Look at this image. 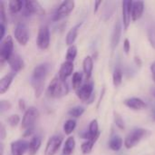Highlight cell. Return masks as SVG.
Here are the masks:
<instances>
[{
    "label": "cell",
    "instance_id": "obj_19",
    "mask_svg": "<svg viewBox=\"0 0 155 155\" xmlns=\"http://www.w3.org/2000/svg\"><path fill=\"white\" fill-rule=\"evenodd\" d=\"M81 25H82V23H78L77 25H75L69 30V32L66 35V38H65V43L67 45H69V46L73 45V44L74 43L76 37H77L78 30L80 29Z\"/></svg>",
    "mask_w": 155,
    "mask_h": 155
},
{
    "label": "cell",
    "instance_id": "obj_38",
    "mask_svg": "<svg viewBox=\"0 0 155 155\" xmlns=\"http://www.w3.org/2000/svg\"><path fill=\"white\" fill-rule=\"evenodd\" d=\"M5 135H6V132H5V126L3 124H0V137H1V140H4L5 138Z\"/></svg>",
    "mask_w": 155,
    "mask_h": 155
},
{
    "label": "cell",
    "instance_id": "obj_23",
    "mask_svg": "<svg viewBox=\"0 0 155 155\" xmlns=\"http://www.w3.org/2000/svg\"><path fill=\"white\" fill-rule=\"evenodd\" d=\"M75 148V140L74 137L70 136L67 138V140L64 143V148H63V153L64 155H71Z\"/></svg>",
    "mask_w": 155,
    "mask_h": 155
},
{
    "label": "cell",
    "instance_id": "obj_4",
    "mask_svg": "<svg viewBox=\"0 0 155 155\" xmlns=\"http://www.w3.org/2000/svg\"><path fill=\"white\" fill-rule=\"evenodd\" d=\"M14 42L10 35H7L3 41H1L0 45V62L3 64L5 62H8L12 54H14Z\"/></svg>",
    "mask_w": 155,
    "mask_h": 155
},
{
    "label": "cell",
    "instance_id": "obj_40",
    "mask_svg": "<svg viewBox=\"0 0 155 155\" xmlns=\"http://www.w3.org/2000/svg\"><path fill=\"white\" fill-rule=\"evenodd\" d=\"M18 105H19L20 110H22V111H25V101L23 99H19Z\"/></svg>",
    "mask_w": 155,
    "mask_h": 155
},
{
    "label": "cell",
    "instance_id": "obj_7",
    "mask_svg": "<svg viewBox=\"0 0 155 155\" xmlns=\"http://www.w3.org/2000/svg\"><path fill=\"white\" fill-rule=\"evenodd\" d=\"M74 8V2L72 0H66L61 3V5L58 6L55 14L54 15V20L58 21L65 16H67Z\"/></svg>",
    "mask_w": 155,
    "mask_h": 155
},
{
    "label": "cell",
    "instance_id": "obj_22",
    "mask_svg": "<svg viewBox=\"0 0 155 155\" xmlns=\"http://www.w3.org/2000/svg\"><path fill=\"white\" fill-rule=\"evenodd\" d=\"M41 143H42V140L41 137L36 135L34 136L31 141L29 142V148H28V152L30 155H35L36 153L38 152V150L41 147Z\"/></svg>",
    "mask_w": 155,
    "mask_h": 155
},
{
    "label": "cell",
    "instance_id": "obj_29",
    "mask_svg": "<svg viewBox=\"0 0 155 155\" xmlns=\"http://www.w3.org/2000/svg\"><path fill=\"white\" fill-rule=\"evenodd\" d=\"M82 80H83V74L80 72H75L73 75V79H72V84H73V87L74 89L76 91L81 87V84H82Z\"/></svg>",
    "mask_w": 155,
    "mask_h": 155
},
{
    "label": "cell",
    "instance_id": "obj_44",
    "mask_svg": "<svg viewBox=\"0 0 155 155\" xmlns=\"http://www.w3.org/2000/svg\"><path fill=\"white\" fill-rule=\"evenodd\" d=\"M153 118H154V120H155V113H154V114H153Z\"/></svg>",
    "mask_w": 155,
    "mask_h": 155
},
{
    "label": "cell",
    "instance_id": "obj_21",
    "mask_svg": "<svg viewBox=\"0 0 155 155\" xmlns=\"http://www.w3.org/2000/svg\"><path fill=\"white\" fill-rule=\"evenodd\" d=\"M14 74H8L5 76H3L0 79V94H5L10 87L13 79H14Z\"/></svg>",
    "mask_w": 155,
    "mask_h": 155
},
{
    "label": "cell",
    "instance_id": "obj_17",
    "mask_svg": "<svg viewBox=\"0 0 155 155\" xmlns=\"http://www.w3.org/2000/svg\"><path fill=\"white\" fill-rule=\"evenodd\" d=\"M144 10V3L143 1H134L133 2V6H132V20L133 21H137L139 20Z\"/></svg>",
    "mask_w": 155,
    "mask_h": 155
},
{
    "label": "cell",
    "instance_id": "obj_24",
    "mask_svg": "<svg viewBox=\"0 0 155 155\" xmlns=\"http://www.w3.org/2000/svg\"><path fill=\"white\" fill-rule=\"evenodd\" d=\"M25 6V1L21 0H12L8 3V9L11 14H16L22 10Z\"/></svg>",
    "mask_w": 155,
    "mask_h": 155
},
{
    "label": "cell",
    "instance_id": "obj_39",
    "mask_svg": "<svg viewBox=\"0 0 155 155\" xmlns=\"http://www.w3.org/2000/svg\"><path fill=\"white\" fill-rule=\"evenodd\" d=\"M0 41H3L4 40V36H5V25L4 24H1L0 25Z\"/></svg>",
    "mask_w": 155,
    "mask_h": 155
},
{
    "label": "cell",
    "instance_id": "obj_12",
    "mask_svg": "<svg viewBox=\"0 0 155 155\" xmlns=\"http://www.w3.org/2000/svg\"><path fill=\"white\" fill-rule=\"evenodd\" d=\"M29 148V143L25 140H17L11 143V155H24Z\"/></svg>",
    "mask_w": 155,
    "mask_h": 155
},
{
    "label": "cell",
    "instance_id": "obj_25",
    "mask_svg": "<svg viewBox=\"0 0 155 155\" xmlns=\"http://www.w3.org/2000/svg\"><path fill=\"white\" fill-rule=\"evenodd\" d=\"M123 143H124L123 142V139H122L120 136L115 135V136H114V137L110 140V142H109V147H110L113 151L117 152V151H119V150L122 148Z\"/></svg>",
    "mask_w": 155,
    "mask_h": 155
},
{
    "label": "cell",
    "instance_id": "obj_34",
    "mask_svg": "<svg viewBox=\"0 0 155 155\" xmlns=\"http://www.w3.org/2000/svg\"><path fill=\"white\" fill-rule=\"evenodd\" d=\"M148 40L152 47L155 49V27H152L148 30Z\"/></svg>",
    "mask_w": 155,
    "mask_h": 155
},
{
    "label": "cell",
    "instance_id": "obj_16",
    "mask_svg": "<svg viewBox=\"0 0 155 155\" xmlns=\"http://www.w3.org/2000/svg\"><path fill=\"white\" fill-rule=\"evenodd\" d=\"M73 71H74V62L65 61L61 64L58 76L63 80H66L73 74Z\"/></svg>",
    "mask_w": 155,
    "mask_h": 155
},
{
    "label": "cell",
    "instance_id": "obj_30",
    "mask_svg": "<svg viewBox=\"0 0 155 155\" xmlns=\"http://www.w3.org/2000/svg\"><path fill=\"white\" fill-rule=\"evenodd\" d=\"M77 55V47L75 45H71L68 47L67 49V53H66V55H65V59L66 61L68 62H74V60L75 59Z\"/></svg>",
    "mask_w": 155,
    "mask_h": 155
},
{
    "label": "cell",
    "instance_id": "obj_2",
    "mask_svg": "<svg viewBox=\"0 0 155 155\" xmlns=\"http://www.w3.org/2000/svg\"><path fill=\"white\" fill-rule=\"evenodd\" d=\"M68 93L69 87L66 80L61 79L58 75L52 80L46 90L47 96L51 98H61L64 95H67Z\"/></svg>",
    "mask_w": 155,
    "mask_h": 155
},
{
    "label": "cell",
    "instance_id": "obj_8",
    "mask_svg": "<svg viewBox=\"0 0 155 155\" xmlns=\"http://www.w3.org/2000/svg\"><path fill=\"white\" fill-rule=\"evenodd\" d=\"M15 37L21 45H25L29 40V33L24 23H18L15 28Z\"/></svg>",
    "mask_w": 155,
    "mask_h": 155
},
{
    "label": "cell",
    "instance_id": "obj_5",
    "mask_svg": "<svg viewBox=\"0 0 155 155\" xmlns=\"http://www.w3.org/2000/svg\"><path fill=\"white\" fill-rule=\"evenodd\" d=\"M39 116V112L35 107H29L24 114V117L22 119L21 127L25 130H28L31 128H34V124L36 121V119Z\"/></svg>",
    "mask_w": 155,
    "mask_h": 155
},
{
    "label": "cell",
    "instance_id": "obj_13",
    "mask_svg": "<svg viewBox=\"0 0 155 155\" xmlns=\"http://www.w3.org/2000/svg\"><path fill=\"white\" fill-rule=\"evenodd\" d=\"M93 91L94 84L92 83H87L82 85L78 90H76V95L82 101H88L93 95Z\"/></svg>",
    "mask_w": 155,
    "mask_h": 155
},
{
    "label": "cell",
    "instance_id": "obj_10",
    "mask_svg": "<svg viewBox=\"0 0 155 155\" xmlns=\"http://www.w3.org/2000/svg\"><path fill=\"white\" fill-rule=\"evenodd\" d=\"M25 13L27 15H45V10L40 5L38 1H32V0H27L25 1Z\"/></svg>",
    "mask_w": 155,
    "mask_h": 155
},
{
    "label": "cell",
    "instance_id": "obj_35",
    "mask_svg": "<svg viewBox=\"0 0 155 155\" xmlns=\"http://www.w3.org/2000/svg\"><path fill=\"white\" fill-rule=\"evenodd\" d=\"M11 104L10 102L6 101V100H1L0 101V114H4L5 112L8 111L9 109H11Z\"/></svg>",
    "mask_w": 155,
    "mask_h": 155
},
{
    "label": "cell",
    "instance_id": "obj_14",
    "mask_svg": "<svg viewBox=\"0 0 155 155\" xmlns=\"http://www.w3.org/2000/svg\"><path fill=\"white\" fill-rule=\"evenodd\" d=\"M8 64L14 73H17V72L21 71L25 67L24 60L18 54H15V53H14L12 54V56L8 60Z\"/></svg>",
    "mask_w": 155,
    "mask_h": 155
},
{
    "label": "cell",
    "instance_id": "obj_6",
    "mask_svg": "<svg viewBox=\"0 0 155 155\" xmlns=\"http://www.w3.org/2000/svg\"><path fill=\"white\" fill-rule=\"evenodd\" d=\"M50 44V32L47 25H42L40 26L38 30L37 39H36V45L39 49L45 50L48 48Z\"/></svg>",
    "mask_w": 155,
    "mask_h": 155
},
{
    "label": "cell",
    "instance_id": "obj_11",
    "mask_svg": "<svg viewBox=\"0 0 155 155\" xmlns=\"http://www.w3.org/2000/svg\"><path fill=\"white\" fill-rule=\"evenodd\" d=\"M132 6H133V1L131 0H125L123 2V23L124 30H127L132 18Z\"/></svg>",
    "mask_w": 155,
    "mask_h": 155
},
{
    "label": "cell",
    "instance_id": "obj_15",
    "mask_svg": "<svg viewBox=\"0 0 155 155\" xmlns=\"http://www.w3.org/2000/svg\"><path fill=\"white\" fill-rule=\"evenodd\" d=\"M124 104L130 109L132 110H143L146 107V104L140 98L137 97H132V98H127L124 101Z\"/></svg>",
    "mask_w": 155,
    "mask_h": 155
},
{
    "label": "cell",
    "instance_id": "obj_28",
    "mask_svg": "<svg viewBox=\"0 0 155 155\" xmlns=\"http://www.w3.org/2000/svg\"><path fill=\"white\" fill-rule=\"evenodd\" d=\"M97 140H87L86 142L83 143L82 145H81V150H82V153L84 154H87V153H90L94 148V145L95 143Z\"/></svg>",
    "mask_w": 155,
    "mask_h": 155
},
{
    "label": "cell",
    "instance_id": "obj_3",
    "mask_svg": "<svg viewBox=\"0 0 155 155\" xmlns=\"http://www.w3.org/2000/svg\"><path fill=\"white\" fill-rule=\"evenodd\" d=\"M147 130L143 128H137L133 130L131 133L127 134V136L124 139V146L127 149H131L134 146H136L144 137L147 135Z\"/></svg>",
    "mask_w": 155,
    "mask_h": 155
},
{
    "label": "cell",
    "instance_id": "obj_27",
    "mask_svg": "<svg viewBox=\"0 0 155 155\" xmlns=\"http://www.w3.org/2000/svg\"><path fill=\"white\" fill-rule=\"evenodd\" d=\"M75 127H76V122H75V120L69 119L64 124V132L65 134L69 135V134H71L74 132V130L75 129Z\"/></svg>",
    "mask_w": 155,
    "mask_h": 155
},
{
    "label": "cell",
    "instance_id": "obj_20",
    "mask_svg": "<svg viewBox=\"0 0 155 155\" xmlns=\"http://www.w3.org/2000/svg\"><path fill=\"white\" fill-rule=\"evenodd\" d=\"M83 69L85 74L86 80H89L92 75V72L94 69V60L90 55H87L83 62Z\"/></svg>",
    "mask_w": 155,
    "mask_h": 155
},
{
    "label": "cell",
    "instance_id": "obj_42",
    "mask_svg": "<svg viewBox=\"0 0 155 155\" xmlns=\"http://www.w3.org/2000/svg\"><path fill=\"white\" fill-rule=\"evenodd\" d=\"M101 4H102V1H96V2H94V13L97 12V10L99 8V5Z\"/></svg>",
    "mask_w": 155,
    "mask_h": 155
},
{
    "label": "cell",
    "instance_id": "obj_1",
    "mask_svg": "<svg viewBox=\"0 0 155 155\" xmlns=\"http://www.w3.org/2000/svg\"><path fill=\"white\" fill-rule=\"evenodd\" d=\"M49 69H50V65L48 63L40 64L34 68L32 78H31V84L35 90V94L36 97H39L43 92L45 81L48 74Z\"/></svg>",
    "mask_w": 155,
    "mask_h": 155
},
{
    "label": "cell",
    "instance_id": "obj_32",
    "mask_svg": "<svg viewBox=\"0 0 155 155\" xmlns=\"http://www.w3.org/2000/svg\"><path fill=\"white\" fill-rule=\"evenodd\" d=\"M114 122L116 126L121 129V130H124L125 129V124H124V121L123 120V118L121 117V115L118 113H114Z\"/></svg>",
    "mask_w": 155,
    "mask_h": 155
},
{
    "label": "cell",
    "instance_id": "obj_33",
    "mask_svg": "<svg viewBox=\"0 0 155 155\" xmlns=\"http://www.w3.org/2000/svg\"><path fill=\"white\" fill-rule=\"evenodd\" d=\"M7 122H8V124H9L10 126L15 127V126H16V125L19 124V122H20V117H19L18 114H12V115H10V116L7 118Z\"/></svg>",
    "mask_w": 155,
    "mask_h": 155
},
{
    "label": "cell",
    "instance_id": "obj_18",
    "mask_svg": "<svg viewBox=\"0 0 155 155\" xmlns=\"http://www.w3.org/2000/svg\"><path fill=\"white\" fill-rule=\"evenodd\" d=\"M121 33H122V26H121V23L119 20L116 21L114 27V31L112 34V40H111V45H112V49L114 50L117 45H119L120 39H121Z\"/></svg>",
    "mask_w": 155,
    "mask_h": 155
},
{
    "label": "cell",
    "instance_id": "obj_9",
    "mask_svg": "<svg viewBox=\"0 0 155 155\" xmlns=\"http://www.w3.org/2000/svg\"><path fill=\"white\" fill-rule=\"evenodd\" d=\"M63 142V138L59 135H54L52 136L46 144L45 150V155H54L56 152L59 150L61 144Z\"/></svg>",
    "mask_w": 155,
    "mask_h": 155
},
{
    "label": "cell",
    "instance_id": "obj_31",
    "mask_svg": "<svg viewBox=\"0 0 155 155\" xmlns=\"http://www.w3.org/2000/svg\"><path fill=\"white\" fill-rule=\"evenodd\" d=\"M84 113V108L82 107V106H75V107L71 108V109L68 111V114H69L70 116L74 117V118L80 117Z\"/></svg>",
    "mask_w": 155,
    "mask_h": 155
},
{
    "label": "cell",
    "instance_id": "obj_41",
    "mask_svg": "<svg viewBox=\"0 0 155 155\" xmlns=\"http://www.w3.org/2000/svg\"><path fill=\"white\" fill-rule=\"evenodd\" d=\"M150 68H151V72H152L153 79V81L155 82V61L152 63V64H151V67H150Z\"/></svg>",
    "mask_w": 155,
    "mask_h": 155
},
{
    "label": "cell",
    "instance_id": "obj_36",
    "mask_svg": "<svg viewBox=\"0 0 155 155\" xmlns=\"http://www.w3.org/2000/svg\"><path fill=\"white\" fill-rule=\"evenodd\" d=\"M0 16H1V24L5 25V12L4 3L2 1L0 2Z\"/></svg>",
    "mask_w": 155,
    "mask_h": 155
},
{
    "label": "cell",
    "instance_id": "obj_26",
    "mask_svg": "<svg viewBox=\"0 0 155 155\" xmlns=\"http://www.w3.org/2000/svg\"><path fill=\"white\" fill-rule=\"evenodd\" d=\"M123 81V71L121 68L117 67L114 69L113 74V83L115 87H118Z\"/></svg>",
    "mask_w": 155,
    "mask_h": 155
},
{
    "label": "cell",
    "instance_id": "obj_37",
    "mask_svg": "<svg viewBox=\"0 0 155 155\" xmlns=\"http://www.w3.org/2000/svg\"><path fill=\"white\" fill-rule=\"evenodd\" d=\"M130 49H131V44H130V41L128 38H125L124 41V50L126 54H129L130 52Z\"/></svg>",
    "mask_w": 155,
    "mask_h": 155
},
{
    "label": "cell",
    "instance_id": "obj_43",
    "mask_svg": "<svg viewBox=\"0 0 155 155\" xmlns=\"http://www.w3.org/2000/svg\"><path fill=\"white\" fill-rule=\"evenodd\" d=\"M134 61H135V64H136L137 65H139V66L142 65V60H141L139 57L135 56V57H134Z\"/></svg>",
    "mask_w": 155,
    "mask_h": 155
}]
</instances>
